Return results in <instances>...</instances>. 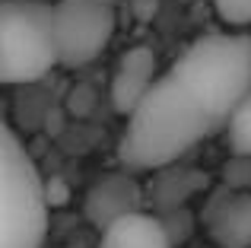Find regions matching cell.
I'll use <instances>...</instances> for the list:
<instances>
[{
	"label": "cell",
	"instance_id": "cell-2",
	"mask_svg": "<svg viewBox=\"0 0 251 248\" xmlns=\"http://www.w3.org/2000/svg\"><path fill=\"white\" fill-rule=\"evenodd\" d=\"M51 194L16 130L0 143V248H42L48 236Z\"/></svg>",
	"mask_w": 251,
	"mask_h": 248
},
{
	"label": "cell",
	"instance_id": "cell-1",
	"mask_svg": "<svg viewBox=\"0 0 251 248\" xmlns=\"http://www.w3.org/2000/svg\"><path fill=\"white\" fill-rule=\"evenodd\" d=\"M251 93V35H203L156 80L124 124L118 162L127 172H159L197 143L229 127Z\"/></svg>",
	"mask_w": 251,
	"mask_h": 248
},
{
	"label": "cell",
	"instance_id": "cell-6",
	"mask_svg": "<svg viewBox=\"0 0 251 248\" xmlns=\"http://www.w3.org/2000/svg\"><path fill=\"white\" fill-rule=\"evenodd\" d=\"M201 220L216 248H251V191L220 188L203 204Z\"/></svg>",
	"mask_w": 251,
	"mask_h": 248
},
{
	"label": "cell",
	"instance_id": "cell-3",
	"mask_svg": "<svg viewBox=\"0 0 251 248\" xmlns=\"http://www.w3.org/2000/svg\"><path fill=\"white\" fill-rule=\"evenodd\" d=\"M61 64L51 23V3L3 0L0 6V80L35 83Z\"/></svg>",
	"mask_w": 251,
	"mask_h": 248
},
{
	"label": "cell",
	"instance_id": "cell-4",
	"mask_svg": "<svg viewBox=\"0 0 251 248\" xmlns=\"http://www.w3.org/2000/svg\"><path fill=\"white\" fill-rule=\"evenodd\" d=\"M51 23L64 67L92 64L115 35V10L105 0H54Z\"/></svg>",
	"mask_w": 251,
	"mask_h": 248
},
{
	"label": "cell",
	"instance_id": "cell-7",
	"mask_svg": "<svg viewBox=\"0 0 251 248\" xmlns=\"http://www.w3.org/2000/svg\"><path fill=\"white\" fill-rule=\"evenodd\" d=\"M156 54L153 48H137L124 51V57L118 61L115 76H111V105L118 115L130 118L140 108V102L150 96V89L156 86Z\"/></svg>",
	"mask_w": 251,
	"mask_h": 248
},
{
	"label": "cell",
	"instance_id": "cell-10",
	"mask_svg": "<svg viewBox=\"0 0 251 248\" xmlns=\"http://www.w3.org/2000/svg\"><path fill=\"white\" fill-rule=\"evenodd\" d=\"M226 143L232 156H251V93L235 108L232 121L226 127Z\"/></svg>",
	"mask_w": 251,
	"mask_h": 248
},
{
	"label": "cell",
	"instance_id": "cell-12",
	"mask_svg": "<svg viewBox=\"0 0 251 248\" xmlns=\"http://www.w3.org/2000/svg\"><path fill=\"white\" fill-rule=\"evenodd\" d=\"M226 25H251V0H213Z\"/></svg>",
	"mask_w": 251,
	"mask_h": 248
},
{
	"label": "cell",
	"instance_id": "cell-5",
	"mask_svg": "<svg viewBox=\"0 0 251 248\" xmlns=\"http://www.w3.org/2000/svg\"><path fill=\"white\" fill-rule=\"evenodd\" d=\"M143 200H147V191L134 178V172L121 169V172H108L92 181V188L86 191V200H83V213L99 232H105L118 220L140 213Z\"/></svg>",
	"mask_w": 251,
	"mask_h": 248
},
{
	"label": "cell",
	"instance_id": "cell-11",
	"mask_svg": "<svg viewBox=\"0 0 251 248\" xmlns=\"http://www.w3.org/2000/svg\"><path fill=\"white\" fill-rule=\"evenodd\" d=\"M220 181L229 191H251V156H232V159H226V166L220 172Z\"/></svg>",
	"mask_w": 251,
	"mask_h": 248
},
{
	"label": "cell",
	"instance_id": "cell-14",
	"mask_svg": "<svg viewBox=\"0 0 251 248\" xmlns=\"http://www.w3.org/2000/svg\"><path fill=\"white\" fill-rule=\"evenodd\" d=\"M105 3H115V0H105Z\"/></svg>",
	"mask_w": 251,
	"mask_h": 248
},
{
	"label": "cell",
	"instance_id": "cell-13",
	"mask_svg": "<svg viewBox=\"0 0 251 248\" xmlns=\"http://www.w3.org/2000/svg\"><path fill=\"white\" fill-rule=\"evenodd\" d=\"M32 3H51V0H32Z\"/></svg>",
	"mask_w": 251,
	"mask_h": 248
},
{
	"label": "cell",
	"instance_id": "cell-9",
	"mask_svg": "<svg viewBox=\"0 0 251 248\" xmlns=\"http://www.w3.org/2000/svg\"><path fill=\"white\" fill-rule=\"evenodd\" d=\"M96 248H175L166 223L156 213H130L99 236Z\"/></svg>",
	"mask_w": 251,
	"mask_h": 248
},
{
	"label": "cell",
	"instance_id": "cell-8",
	"mask_svg": "<svg viewBox=\"0 0 251 248\" xmlns=\"http://www.w3.org/2000/svg\"><path fill=\"white\" fill-rule=\"evenodd\" d=\"M207 188V175L197 172V169H188V166H169V169H159L153 172V181L147 188V200L162 213H172V210H184L188 200L194 194H201Z\"/></svg>",
	"mask_w": 251,
	"mask_h": 248
}]
</instances>
